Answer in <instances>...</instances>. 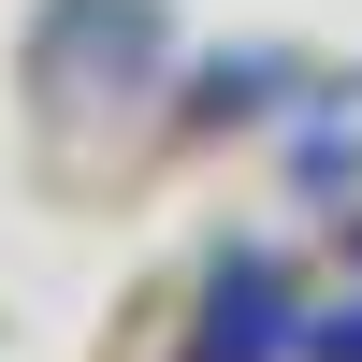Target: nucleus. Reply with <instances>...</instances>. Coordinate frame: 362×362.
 <instances>
[{
	"label": "nucleus",
	"mask_w": 362,
	"mask_h": 362,
	"mask_svg": "<svg viewBox=\"0 0 362 362\" xmlns=\"http://www.w3.org/2000/svg\"><path fill=\"white\" fill-rule=\"evenodd\" d=\"M29 58H44V87L131 102V87H160V58H174V15H160V0H44Z\"/></svg>",
	"instance_id": "obj_1"
},
{
	"label": "nucleus",
	"mask_w": 362,
	"mask_h": 362,
	"mask_svg": "<svg viewBox=\"0 0 362 362\" xmlns=\"http://www.w3.org/2000/svg\"><path fill=\"white\" fill-rule=\"evenodd\" d=\"M174 362H305V290H290V261L276 247H218Z\"/></svg>",
	"instance_id": "obj_2"
},
{
	"label": "nucleus",
	"mask_w": 362,
	"mask_h": 362,
	"mask_svg": "<svg viewBox=\"0 0 362 362\" xmlns=\"http://www.w3.org/2000/svg\"><path fill=\"white\" fill-rule=\"evenodd\" d=\"M305 362H362V290H319L305 305Z\"/></svg>",
	"instance_id": "obj_3"
}]
</instances>
